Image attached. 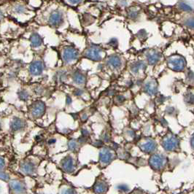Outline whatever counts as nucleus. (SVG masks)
Returning <instances> with one entry per match:
<instances>
[{
    "label": "nucleus",
    "instance_id": "nucleus-8",
    "mask_svg": "<svg viewBox=\"0 0 194 194\" xmlns=\"http://www.w3.org/2000/svg\"><path fill=\"white\" fill-rule=\"evenodd\" d=\"M79 56V53L75 47H66L64 50L63 53V58L64 61L66 63H69L77 59Z\"/></svg>",
    "mask_w": 194,
    "mask_h": 194
},
{
    "label": "nucleus",
    "instance_id": "nucleus-30",
    "mask_svg": "<svg viewBox=\"0 0 194 194\" xmlns=\"http://www.w3.org/2000/svg\"><path fill=\"white\" fill-rule=\"evenodd\" d=\"M15 11L17 13H24L26 11V7L24 5H18L15 7Z\"/></svg>",
    "mask_w": 194,
    "mask_h": 194
},
{
    "label": "nucleus",
    "instance_id": "nucleus-27",
    "mask_svg": "<svg viewBox=\"0 0 194 194\" xmlns=\"http://www.w3.org/2000/svg\"><path fill=\"white\" fill-rule=\"evenodd\" d=\"M67 145L69 150H72V151H75V150H77V147H78V144H77V142L75 141V140H70V141H69Z\"/></svg>",
    "mask_w": 194,
    "mask_h": 194
},
{
    "label": "nucleus",
    "instance_id": "nucleus-3",
    "mask_svg": "<svg viewBox=\"0 0 194 194\" xmlns=\"http://www.w3.org/2000/svg\"><path fill=\"white\" fill-rule=\"evenodd\" d=\"M138 142V147L142 153L145 154H151L156 152L158 149V143L155 139L150 137H146L144 139H140Z\"/></svg>",
    "mask_w": 194,
    "mask_h": 194
},
{
    "label": "nucleus",
    "instance_id": "nucleus-42",
    "mask_svg": "<svg viewBox=\"0 0 194 194\" xmlns=\"http://www.w3.org/2000/svg\"><path fill=\"white\" fill-rule=\"evenodd\" d=\"M190 144H191V148L194 150V134H193V136H191V140H190Z\"/></svg>",
    "mask_w": 194,
    "mask_h": 194
},
{
    "label": "nucleus",
    "instance_id": "nucleus-5",
    "mask_svg": "<svg viewBox=\"0 0 194 194\" xmlns=\"http://www.w3.org/2000/svg\"><path fill=\"white\" fill-rule=\"evenodd\" d=\"M169 67L175 72H182L185 69L186 66V61L185 58L181 56L172 57L168 61Z\"/></svg>",
    "mask_w": 194,
    "mask_h": 194
},
{
    "label": "nucleus",
    "instance_id": "nucleus-20",
    "mask_svg": "<svg viewBox=\"0 0 194 194\" xmlns=\"http://www.w3.org/2000/svg\"><path fill=\"white\" fill-rule=\"evenodd\" d=\"M146 68V65L143 61H137L135 62L131 66V71L133 73L136 74L139 72V70L141 69H144Z\"/></svg>",
    "mask_w": 194,
    "mask_h": 194
},
{
    "label": "nucleus",
    "instance_id": "nucleus-25",
    "mask_svg": "<svg viewBox=\"0 0 194 194\" xmlns=\"http://www.w3.org/2000/svg\"><path fill=\"white\" fill-rule=\"evenodd\" d=\"M18 95L19 99L22 101H26L28 99V97H29L28 92L26 91H24V90L19 91L18 93Z\"/></svg>",
    "mask_w": 194,
    "mask_h": 194
},
{
    "label": "nucleus",
    "instance_id": "nucleus-2",
    "mask_svg": "<svg viewBox=\"0 0 194 194\" xmlns=\"http://www.w3.org/2000/svg\"><path fill=\"white\" fill-rule=\"evenodd\" d=\"M167 163L168 158L166 155L161 153H154L151 154L148 160L150 166L155 172L163 170L167 165Z\"/></svg>",
    "mask_w": 194,
    "mask_h": 194
},
{
    "label": "nucleus",
    "instance_id": "nucleus-24",
    "mask_svg": "<svg viewBox=\"0 0 194 194\" xmlns=\"http://www.w3.org/2000/svg\"><path fill=\"white\" fill-rule=\"evenodd\" d=\"M184 99L188 104H194V94L192 92L187 93Z\"/></svg>",
    "mask_w": 194,
    "mask_h": 194
},
{
    "label": "nucleus",
    "instance_id": "nucleus-51",
    "mask_svg": "<svg viewBox=\"0 0 194 194\" xmlns=\"http://www.w3.org/2000/svg\"><path fill=\"white\" fill-rule=\"evenodd\" d=\"M0 129H1V123H0Z\"/></svg>",
    "mask_w": 194,
    "mask_h": 194
},
{
    "label": "nucleus",
    "instance_id": "nucleus-7",
    "mask_svg": "<svg viewBox=\"0 0 194 194\" xmlns=\"http://www.w3.org/2000/svg\"><path fill=\"white\" fill-rule=\"evenodd\" d=\"M45 104L42 101H37L31 106V113L32 117L35 118H39L45 114Z\"/></svg>",
    "mask_w": 194,
    "mask_h": 194
},
{
    "label": "nucleus",
    "instance_id": "nucleus-41",
    "mask_svg": "<svg viewBox=\"0 0 194 194\" xmlns=\"http://www.w3.org/2000/svg\"><path fill=\"white\" fill-rule=\"evenodd\" d=\"M5 166V161L2 157L0 156V169H3Z\"/></svg>",
    "mask_w": 194,
    "mask_h": 194
},
{
    "label": "nucleus",
    "instance_id": "nucleus-50",
    "mask_svg": "<svg viewBox=\"0 0 194 194\" xmlns=\"http://www.w3.org/2000/svg\"><path fill=\"white\" fill-rule=\"evenodd\" d=\"M2 16H3V13H2V12L1 11V10H0V19L2 18Z\"/></svg>",
    "mask_w": 194,
    "mask_h": 194
},
{
    "label": "nucleus",
    "instance_id": "nucleus-6",
    "mask_svg": "<svg viewBox=\"0 0 194 194\" xmlns=\"http://www.w3.org/2000/svg\"><path fill=\"white\" fill-rule=\"evenodd\" d=\"M102 49L96 45H93L88 47L85 53V56L94 61H99L102 60Z\"/></svg>",
    "mask_w": 194,
    "mask_h": 194
},
{
    "label": "nucleus",
    "instance_id": "nucleus-49",
    "mask_svg": "<svg viewBox=\"0 0 194 194\" xmlns=\"http://www.w3.org/2000/svg\"><path fill=\"white\" fill-rule=\"evenodd\" d=\"M56 140L55 139H51L49 140L48 143L50 144H54V143H56Z\"/></svg>",
    "mask_w": 194,
    "mask_h": 194
},
{
    "label": "nucleus",
    "instance_id": "nucleus-40",
    "mask_svg": "<svg viewBox=\"0 0 194 194\" xmlns=\"http://www.w3.org/2000/svg\"><path fill=\"white\" fill-rule=\"evenodd\" d=\"M63 194H76V193H75V191L74 189L69 188V189L66 190V191H64Z\"/></svg>",
    "mask_w": 194,
    "mask_h": 194
},
{
    "label": "nucleus",
    "instance_id": "nucleus-43",
    "mask_svg": "<svg viewBox=\"0 0 194 194\" xmlns=\"http://www.w3.org/2000/svg\"><path fill=\"white\" fill-rule=\"evenodd\" d=\"M68 1L72 5H76V4L80 3L83 0H68Z\"/></svg>",
    "mask_w": 194,
    "mask_h": 194
},
{
    "label": "nucleus",
    "instance_id": "nucleus-39",
    "mask_svg": "<svg viewBox=\"0 0 194 194\" xmlns=\"http://www.w3.org/2000/svg\"><path fill=\"white\" fill-rule=\"evenodd\" d=\"M160 123H161V125H163V126H164V127H166L168 125L167 121H166L165 118H163V117H161V119H160Z\"/></svg>",
    "mask_w": 194,
    "mask_h": 194
},
{
    "label": "nucleus",
    "instance_id": "nucleus-11",
    "mask_svg": "<svg viewBox=\"0 0 194 194\" xmlns=\"http://www.w3.org/2000/svg\"><path fill=\"white\" fill-rule=\"evenodd\" d=\"M43 69H44L43 64L40 61H34L29 66L30 73L32 75H35V76L40 75L43 72Z\"/></svg>",
    "mask_w": 194,
    "mask_h": 194
},
{
    "label": "nucleus",
    "instance_id": "nucleus-37",
    "mask_svg": "<svg viewBox=\"0 0 194 194\" xmlns=\"http://www.w3.org/2000/svg\"><path fill=\"white\" fill-rule=\"evenodd\" d=\"M94 145L96 146V147H102L104 146V142L102 140H96L95 142L94 143Z\"/></svg>",
    "mask_w": 194,
    "mask_h": 194
},
{
    "label": "nucleus",
    "instance_id": "nucleus-44",
    "mask_svg": "<svg viewBox=\"0 0 194 194\" xmlns=\"http://www.w3.org/2000/svg\"><path fill=\"white\" fill-rule=\"evenodd\" d=\"M110 43L112 45L114 46V47H116V46H117V39H111V40H110Z\"/></svg>",
    "mask_w": 194,
    "mask_h": 194
},
{
    "label": "nucleus",
    "instance_id": "nucleus-35",
    "mask_svg": "<svg viewBox=\"0 0 194 194\" xmlns=\"http://www.w3.org/2000/svg\"><path fill=\"white\" fill-rule=\"evenodd\" d=\"M188 81L190 83H194V73L191 71L188 73Z\"/></svg>",
    "mask_w": 194,
    "mask_h": 194
},
{
    "label": "nucleus",
    "instance_id": "nucleus-45",
    "mask_svg": "<svg viewBox=\"0 0 194 194\" xmlns=\"http://www.w3.org/2000/svg\"><path fill=\"white\" fill-rule=\"evenodd\" d=\"M164 101H165V97L163 96H160L158 98V102L159 104L163 103Z\"/></svg>",
    "mask_w": 194,
    "mask_h": 194
},
{
    "label": "nucleus",
    "instance_id": "nucleus-38",
    "mask_svg": "<svg viewBox=\"0 0 194 194\" xmlns=\"http://www.w3.org/2000/svg\"><path fill=\"white\" fill-rule=\"evenodd\" d=\"M77 141H78V142L81 143V144H83V143H85L86 142L88 141V138L85 137V136H80V137L78 138V139H77Z\"/></svg>",
    "mask_w": 194,
    "mask_h": 194
},
{
    "label": "nucleus",
    "instance_id": "nucleus-12",
    "mask_svg": "<svg viewBox=\"0 0 194 194\" xmlns=\"http://www.w3.org/2000/svg\"><path fill=\"white\" fill-rule=\"evenodd\" d=\"M61 166L65 172H69V173L73 172L75 165H74V160L72 157L70 155L64 157V159L61 161Z\"/></svg>",
    "mask_w": 194,
    "mask_h": 194
},
{
    "label": "nucleus",
    "instance_id": "nucleus-14",
    "mask_svg": "<svg viewBox=\"0 0 194 194\" xmlns=\"http://www.w3.org/2000/svg\"><path fill=\"white\" fill-rule=\"evenodd\" d=\"M26 123L22 119L18 117H15L10 122V128L14 132L22 130L25 128Z\"/></svg>",
    "mask_w": 194,
    "mask_h": 194
},
{
    "label": "nucleus",
    "instance_id": "nucleus-21",
    "mask_svg": "<svg viewBox=\"0 0 194 194\" xmlns=\"http://www.w3.org/2000/svg\"><path fill=\"white\" fill-rule=\"evenodd\" d=\"M73 80L76 84L82 85L85 82V77L80 72H76L73 76Z\"/></svg>",
    "mask_w": 194,
    "mask_h": 194
},
{
    "label": "nucleus",
    "instance_id": "nucleus-52",
    "mask_svg": "<svg viewBox=\"0 0 194 194\" xmlns=\"http://www.w3.org/2000/svg\"><path fill=\"white\" fill-rule=\"evenodd\" d=\"M0 191H1V187H0Z\"/></svg>",
    "mask_w": 194,
    "mask_h": 194
},
{
    "label": "nucleus",
    "instance_id": "nucleus-53",
    "mask_svg": "<svg viewBox=\"0 0 194 194\" xmlns=\"http://www.w3.org/2000/svg\"><path fill=\"white\" fill-rule=\"evenodd\" d=\"M193 113H194V109H193Z\"/></svg>",
    "mask_w": 194,
    "mask_h": 194
},
{
    "label": "nucleus",
    "instance_id": "nucleus-33",
    "mask_svg": "<svg viewBox=\"0 0 194 194\" xmlns=\"http://www.w3.org/2000/svg\"><path fill=\"white\" fill-rule=\"evenodd\" d=\"M102 140L104 142H110V136L107 132H104L102 136Z\"/></svg>",
    "mask_w": 194,
    "mask_h": 194
},
{
    "label": "nucleus",
    "instance_id": "nucleus-16",
    "mask_svg": "<svg viewBox=\"0 0 194 194\" xmlns=\"http://www.w3.org/2000/svg\"><path fill=\"white\" fill-rule=\"evenodd\" d=\"M107 64L113 69H120L122 65V61H121V58L117 56H112L109 58L107 61Z\"/></svg>",
    "mask_w": 194,
    "mask_h": 194
},
{
    "label": "nucleus",
    "instance_id": "nucleus-28",
    "mask_svg": "<svg viewBox=\"0 0 194 194\" xmlns=\"http://www.w3.org/2000/svg\"><path fill=\"white\" fill-rule=\"evenodd\" d=\"M138 15H139V11L135 8H131L128 10V16L131 18H136L138 16Z\"/></svg>",
    "mask_w": 194,
    "mask_h": 194
},
{
    "label": "nucleus",
    "instance_id": "nucleus-15",
    "mask_svg": "<svg viewBox=\"0 0 194 194\" xmlns=\"http://www.w3.org/2000/svg\"><path fill=\"white\" fill-rule=\"evenodd\" d=\"M9 187L16 193H24L26 192V188L20 182L17 180H12L9 182Z\"/></svg>",
    "mask_w": 194,
    "mask_h": 194
},
{
    "label": "nucleus",
    "instance_id": "nucleus-48",
    "mask_svg": "<svg viewBox=\"0 0 194 194\" xmlns=\"http://www.w3.org/2000/svg\"><path fill=\"white\" fill-rule=\"evenodd\" d=\"M72 103V99H71V97L67 96L66 97V104H70Z\"/></svg>",
    "mask_w": 194,
    "mask_h": 194
},
{
    "label": "nucleus",
    "instance_id": "nucleus-10",
    "mask_svg": "<svg viewBox=\"0 0 194 194\" xmlns=\"http://www.w3.org/2000/svg\"><path fill=\"white\" fill-rule=\"evenodd\" d=\"M94 192L96 194H106L109 190L108 183L103 180H99L94 186Z\"/></svg>",
    "mask_w": 194,
    "mask_h": 194
},
{
    "label": "nucleus",
    "instance_id": "nucleus-46",
    "mask_svg": "<svg viewBox=\"0 0 194 194\" xmlns=\"http://www.w3.org/2000/svg\"><path fill=\"white\" fill-rule=\"evenodd\" d=\"M83 91H82V90H80V89H77V90H76V91H75V94L76 96H80V95H82V94H83Z\"/></svg>",
    "mask_w": 194,
    "mask_h": 194
},
{
    "label": "nucleus",
    "instance_id": "nucleus-4",
    "mask_svg": "<svg viewBox=\"0 0 194 194\" xmlns=\"http://www.w3.org/2000/svg\"><path fill=\"white\" fill-rule=\"evenodd\" d=\"M99 161L102 165L107 166L113 162L115 158V153L113 148L107 147H102L100 150L99 155Z\"/></svg>",
    "mask_w": 194,
    "mask_h": 194
},
{
    "label": "nucleus",
    "instance_id": "nucleus-29",
    "mask_svg": "<svg viewBox=\"0 0 194 194\" xmlns=\"http://www.w3.org/2000/svg\"><path fill=\"white\" fill-rule=\"evenodd\" d=\"M125 101V96H123V95H117L116 96L115 99V102L117 104H122L123 103H124Z\"/></svg>",
    "mask_w": 194,
    "mask_h": 194
},
{
    "label": "nucleus",
    "instance_id": "nucleus-17",
    "mask_svg": "<svg viewBox=\"0 0 194 194\" xmlns=\"http://www.w3.org/2000/svg\"><path fill=\"white\" fill-rule=\"evenodd\" d=\"M21 168H22L23 172L27 174H32L35 171V163L30 161H26L24 162Z\"/></svg>",
    "mask_w": 194,
    "mask_h": 194
},
{
    "label": "nucleus",
    "instance_id": "nucleus-9",
    "mask_svg": "<svg viewBox=\"0 0 194 194\" xmlns=\"http://www.w3.org/2000/svg\"><path fill=\"white\" fill-rule=\"evenodd\" d=\"M63 20H64V18H63V15L61 12L56 10L50 13V17H49V23L53 26H58L62 24Z\"/></svg>",
    "mask_w": 194,
    "mask_h": 194
},
{
    "label": "nucleus",
    "instance_id": "nucleus-26",
    "mask_svg": "<svg viewBox=\"0 0 194 194\" xmlns=\"http://www.w3.org/2000/svg\"><path fill=\"white\" fill-rule=\"evenodd\" d=\"M165 113L169 116H174L177 114V110L174 106H167L165 110Z\"/></svg>",
    "mask_w": 194,
    "mask_h": 194
},
{
    "label": "nucleus",
    "instance_id": "nucleus-23",
    "mask_svg": "<svg viewBox=\"0 0 194 194\" xmlns=\"http://www.w3.org/2000/svg\"><path fill=\"white\" fill-rule=\"evenodd\" d=\"M116 189L119 193H127L130 191V187L125 183H120L116 186Z\"/></svg>",
    "mask_w": 194,
    "mask_h": 194
},
{
    "label": "nucleus",
    "instance_id": "nucleus-36",
    "mask_svg": "<svg viewBox=\"0 0 194 194\" xmlns=\"http://www.w3.org/2000/svg\"><path fill=\"white\" fill-rule=\"evenodd\" d=\"M81 134L82 136H85L86 138H89L90 136V132L88 129H86V128H83L81 130Z\"/></svg>",
    "mask_w": 194,
    "mask_h": 194
},
{
    "label": "nucleus",
    "instance_id": "nucleus-22",
    "mask_svg": "<svg viewBox=\"0 0 194 194\" xmlns=\"http://www.w3.org/2000/svg\"><path fill=\"white\" fill-rule=\"evenodd\" d=\"M124 136H125V139L128 140H135V138L136 136V134L134 130L132 129V128H126L124 132Z\"/></svg>",
    "mask_w": 194,
    "mask_h": 194
},
{
    "label": "nucleus",
    "instance_id": "nucleus-1",
    "mask_svg": "<svg viewBox=\"0 0 194 194\" xmlns=\"http://www.w3.org/2000/svg\"><path fill=\"white\" fill-rule=\"evenodd\" d=\"M161 144L166 152H178L180 150V140L178 136L172 132L166 134L161 139Z\"/></svg>",
    "mask_w": 194,
    "mask_h": 194
},
{
    "label": "nucleus",
    "instance_id": "nucleus-18",
    "mask_svg": "<svg viewBox=\"0 0 194 194\" xmlns=\"http://www.w3.org/2000/svg\"><path fill=\"white\" fill-rule=\"evenodd\" d=\"M161 53L158 52H152V53H148L147 54V62L150 65H154L157 64L158 61L161 58Z\"/></svg>",
    "mask_w": 194,
    "mask_h": 194
},
{
    "label": "nucleus",
    "instance_id": "nucleus-34",
    "mask_svg": "<svg viewBox=\"0 0 194 194\" xmlns=\"http://www.w3.org/2000/svg\"><path fill=\"white\" fill-rule=\"evenodd\" d=\"M0 180H3V181H8L9 180V176L5 172H0Z\"/></svg>",
    "mask_w": 194,
    "mask_h": 194
},
{
    "label": "nucleus",
    "instance_id": "nucleus-31",
    "mask_svg": "<svg viewBox=\"0 0 194 194\" xmlns=\"http://www.w3.org/2000/svg\"><path fill=\"white\" fill-rule=\"evenodd\" d=\"M180 8L182 9V10H184V11L190 12L192 10V8H191L188 5L184 3V2H181V3H180Z\"/></svg>",
    "mask_w": 194,
    "mask_h": 194
},
{
    "label": "nucleus",
    "instance_id": "nucleus-47",
    "mask_svg": "<svg viewBox=\"0 0 194 194\" xmlns=\"http://www.w3.org/2000/svg\"><path fill=\"white\" fill-rule=\"evenodd\" d=\"M88 115H87V114H83V115L81 116V120L83 121H85L88 120Z\"/></svg>",
    "mask_w": 194,
    "mask_h": 194
},
{
    "label": "nucleus",
    "instance_id": "nucleus-32",
    "mask_svg": "<svg viewBox=\"0 0 194 194\" xmlns=\"http://www.w3.org/2000/svg\"><path fill=\"white\" fill-rule=\"evenodd\" d=\"M185 24H186L187 26H188L189 28H194V17H191L190 18H188V20L185 21Z\"/></svg>",
    "mask_w": 194,
    "mask_h": 194
},
{
    "label": "nucleus",
    "instance_id": "nucleus-19",
    "mask_svg": "<svg viewBox=\"0 0 194 194\" xmlns=\"http://www.w3.org/2000/svg\"><path fill=\"white\" fill-rule=\"evenodd\" d=\"M30 40H31V45L35 47H39L42 43V37H40V35L37 33H34L31 35V37H30Z\"/></svg>",
    "mask_w": 194,
    "mask_h": 194
},
{
    "label": "nucleus",
    "instance_id": "nucleus-13",
    "mask_svg": "<svg viewBox=\"0 0 194 194\" xmlns=\"http://www.w3.org/2000/svg\"><path fill=\"white\" fill-rule=\"evenodd\" d=\"M144 91L149 96L156 95L158 93V84L155 80L147 82L144 86Z\"/></svg>",
    "mask_w": 194,
    "mask_h": 194
}]
</instances>
